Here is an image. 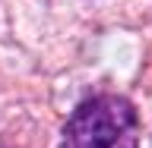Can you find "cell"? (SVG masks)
<instances>
[{
	"instance_id": "1",
	"label": "cell",
	"mask_w": 152,
	"mask_h": 148,
	"mask_svg": "<svg viewBox=\"0 0 152 148\" xmlns=\"http://www.w3.org/2000/svg\"><path fill=\"white\" fill-rule=\"evenodd\" d=\"M60 148H140V117L121 95H95L66 120Z\"/></svg>"
}]
</instances>
